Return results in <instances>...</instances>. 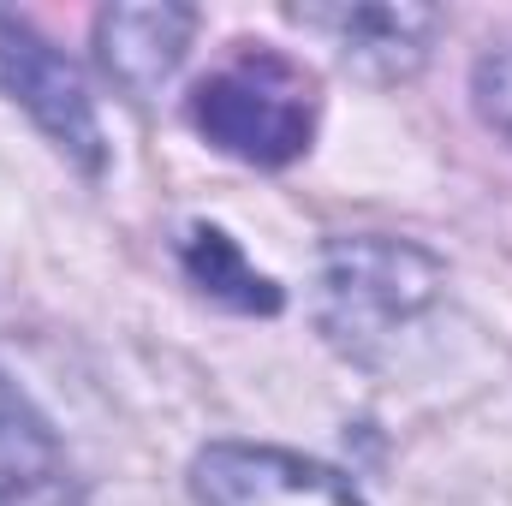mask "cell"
Wrapping results in <instances>:
<instances>
[{"instance_id": "obj_1", "label": "cell", "mask_w": 512, "mask_h": 506, "mask_svg": "<svg viewBox=\"0 0 512 506\" xmlns=\"http://www.w3.org/2000/svg\"><path fill=\"white\" fill-rule=\"evenodd\" d=\"M185 120L203 143H215L245 167H286L316 137V84L280 48L239 42V60L191 90Z\"/></svg>"}, {"instance_id": "obj_2", "label": "cell", "mask_w": 512, "mask_h": 506, "mask_svg": "<svg viewBox=\"0 0 512 506\" xmlns=\"http://www.w3.org/2000/svg\"><path fill=\"white\" fill-rule=\"evenodd\" d=\"M447 292V268L411 239H334L322 251V334L370 364L399 328H411L435 298Z\"/></svg>"}, {"instance_id": "obj_3", "label": "cell", "mask_w": 512, "mask_h": 506, "mask_svg": "<svg viewBox=\"0 0 512 506\" xmlns=\"http://www.w3.org/2000/svg\"><path fill=\"white\" fill-rule=\"evenodd\" d=\"M0 90L48 131V143L72 167H84V173L108 167L102 120H96V102H90L78 66L18 12H0Z\"/></svg>"}, {"instance_id": "obj_4", "label": "cell", "mask_w": 512, "mask_h": 506, "mask_svg": "<svg viewBox=\"0 0 512 506\" xmlns=\"http://www.w3.org/2000/svg\"><path fill=\"white\" fill-rule=\"evenodd\" d=\"M191 495L197 506H364L334 465L262 441H209L191 459Z\"/></svg>"}, {"instance_id": "obj_5", "label": "cell", "mask_w": 512, "mask_h": 506, "mask_svg": "<svg viewBox=\"0 0 512 506\" xmlns=\"http://www.w3.org/2000/svg\"><path fill=\"white\" fill-rule=\"evenodd\" d=\"M292 24L328 36L346 72H358L370 84H405V78L423 72L429 48L441 36V6H417V0H340V6H292Z\"/></svg>"}, {"instance_id": "obj_6", "label": "cell", "mask_w": 512, "mask_h": 506, "mask_svg": "<svg viewBox=\"0 0 512 506\" xmlns=\"http://www.w3.org/2000/svg\"><path fill=\"white\" fill-rule=\"evenodd\" d=\"M191 36H197V6H179V0L108 6L96 18V60L131 102H149L179 72Z\"/></svg>"}, {"instance_id": "obj_7", "label": "cell", "mask_w": 512, "mask_h": 506, "mask_svg": "<svg viewBox=\"0 0 512 506\" xmlns=\"http://www.w3.org/2000/svg\"><path fill=\"white\" fill-rule=\"evenodd\" d=\"M179 262H185V274H191V286L203 292V298H215V304H227V310H245V316H274L280 304H286V292L268 280V274H256L245 251H239V239H227L221 227H185V245H179Z\"/></svg>"}, {"instance_id": "obj_8", "label": "cell", "mask_w": 512, "mask_h": 506, "mask_svg": "<svg viewBox=\"0 0 512 506\" xmlns=\"http://www.w3.org/2000/svg\"><path fill=\"white\" fill-rule=\"evenodd\" d=\"M60 471V441L42 411L0 376V489H30Z\"/></svg>"}, {"instance_id": "obj_9", "label": "cell", "mask_w": 512, "mask_h": 506, "mask_svg": "<svg viewBox=\"0 0 512 506\" xmlns=\"http://www.w3.org/2000/svg\"><path fill=\"white\" fill-rule=\"evenodd\" d=\"M471 96H477V114L501 131V137H512V48H489L477 60Z\"/></svg>"}]
</instances>
